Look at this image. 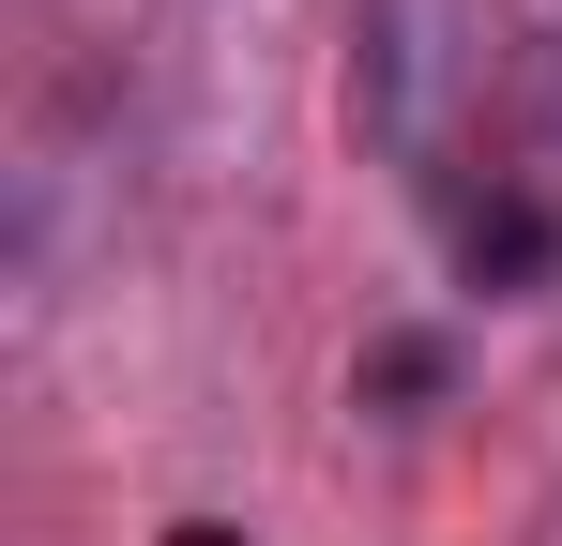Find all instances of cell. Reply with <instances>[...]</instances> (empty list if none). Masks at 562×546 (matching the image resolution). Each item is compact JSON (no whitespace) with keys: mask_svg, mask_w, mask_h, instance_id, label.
<instances>
[{"mask_svg":"<svg viewBox=\"0 0 562 546\" xmlns=\"http://www.w3.org/2000/svg\"><path fill=\"white\" fill-rule=\"evenodd\" d=\"M548 259H562V228H548V197H532V182L457 197V273H471V288H548Z\"/></svg>","mask_w":562,"mask_h":546,"instance_id":"1","label":"cell"},{"mask_svg":"<svg viewBox=\"0 0 562 546\" xmlns=\"http://www.w3.org/2000/svg\"><path fill=\"white\" fill-rule=\"evenodd\" d=\"M366 395H441V334H380V350H366Z\"/></svg>","mask_w":562,"mask_h":546,"instance_id":"2","label":"cell"}]
</instances>
